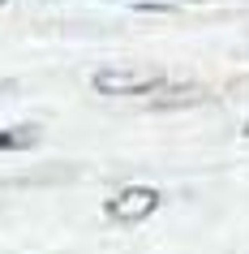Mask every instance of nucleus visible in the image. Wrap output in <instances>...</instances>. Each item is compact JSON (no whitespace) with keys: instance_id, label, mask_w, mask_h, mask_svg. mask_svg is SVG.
<instances>
[{"instance_id":"1","label":"nucleus","mask_w":249,"mask_h":254,"mask_svg":"<svg viewBox=\"0 0 249 254\" xmlns=\"http://www.w3.org/2000/svg\"><path fill=\"white\" fill-rule=\"evenodd\" d=\"M168 86V78L150 69V73H138V69H99L95 73V91L99 95H159Z\"/></svg>"},{"instance_id":"6","label":"nucleus","mask_w":249,"mask_h":254,"mask_svg":"<svg viewBox=\"0 0 249 254\" xmlns=\"http://www.w3.org/2000/svg\"><path fill=\"white\" fill-rule=\"evenodd\" d=\"M194 4H198V0H194Z\"/></svg>"},{"instance_id":"3","label":"nucleus","mask_w":249,"mask_h":254,"mask_svg":"<svg viewBox=\"0 0 249 254\" xmlns=\"http://www.w3.org/2000/svg\"><path fill=\"white\" fill-rule=\"evenodd\" d=\"M35 142H39L35 125H9V129H0V151H26Z\"/></svg>"},{"instance_id":"5","label":"nucleus","mask_w":249,"mask_h":254,"mask_svg":"<svg viewBox=\"0 0 249 254\" xmlns=\"http://www.w3.org/2000/svg\"><path fill=\"white\" fill-rule=\"evenodd\" d=\"M0 4H4V0H0Z\"/></svg>"},{"instance_id":"4","label":"nucleus","mask_w":249,"mask_h":254,"mask_svg":"<svg viewBox=\"0 0 249 254\" xmlns=\"http://www.w3.org/2000/svg\"><path fill=\"white\" fill-rule=\"evenodd\" d=\"M245 138H249V121H245Z\"/></svg>"},{"instance_id":"2","label":"nucleus","mask_w":249,"mask_h":254,"mask_svg":"<svg viewBox=\"0 0 249 254\" xmlns=\"http://www.w3.org/2000/svg\"><path fill=\"white\" fill-rule=\"evenodd\" d=\"M107 220H116V224H138V220H146V215L159 211V190L155 186H125L120 194H112V198L103 202Z\"/></svg>"}]
</instances>
